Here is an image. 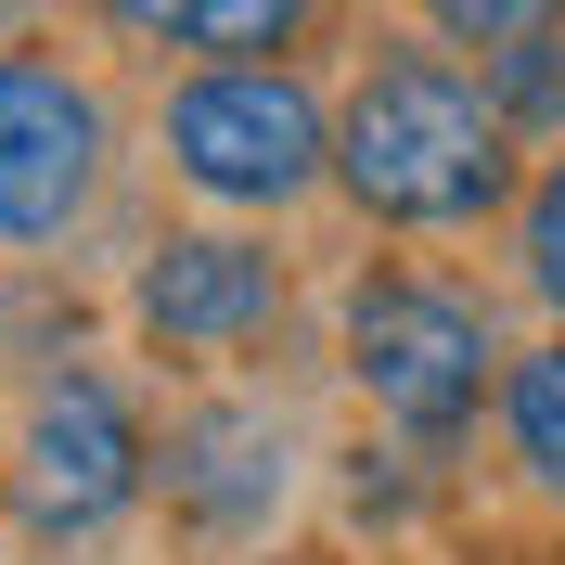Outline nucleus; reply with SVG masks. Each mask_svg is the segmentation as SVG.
Segmentation results:
<instances>
[{
    "label": "nucleus",
    "mask_w": 565,
    "mask_h": 565,
    "mask_svg": "<svg viewBox=\"0 0 565 565\" xmlns=\"http://www.w3.org/2000/svg\"><path fill=\"white\" fill-rule=\"evenodd\" d=\"M334 193L386 232H476L514 206V116L424 39H373L334 104Z\"/></svg>",
    "instance_id": "f257e3e1"
},
{
    "label": "nucleus",
    "mask_w": 565,
    "mask_h": 565,
    "mask_svg": "<svg viewBox=\"0 0 565 565\" xmlns=\"http://www.w3.org/2000/svg\"><path fill=\"white\" fill-rule=\"evenodd\" d=\"M168 180L232 218H282L296 193L334 180V104L309 77L257 52V65H193L168 90Z\"/></svg>",
    "instance_id": "f03ea898"
},
{
    "label": "nucleus",
    "mask_w": 565,
    "mask_h": 565,
    "mask_svg": "<svg viewBox=\"0 0 565 565\" xmlns=\"http://www.w3.org/2000/svg\"><path fill=\"white\" fill-rule=\"evenodd\" d=\"M348 386L412 437V450H450L462 424L501 398V334L489 309L437 270H360L348 282Z\"/></svg>",
    "instance_id": "7ed1b4c3"
},
{
    "label": "nucleus",
    "mask_w": 565,
    "mask_h": 565,
    "mask_svg": "<svg viewBox=\"0 0 565 565\" xmlns=\"http://www.w3.org/2000/svg\"><path fill=\"white\" fill-rule=\"evenodd\" d=\"M116 116L65 52H0V245H65L104 206Z\"/></svg>",
    "instance_id": "20e7f679"
},
{
    "label": "nucleus",
    "mask_w": 565,
    "mask_h": 565,
    "mask_svg": "<svg viewBox=\"0 0 565 565\" xmlns=\"http://www.w3.org/2000/svg\"><path fill=\"white\" fill-rule=\"evenodd\" d=\"M154 489V437L104 373H52L26 398V437H13V514L39 540H104L129 501Z\"/></svg>",
    "instance_id": "39448f33"
},
{
    "label": "nucleus",
    "mask_w": 565,
    "mask_h": 565,
    "mask_svg": "<svg viewBox=\"0 0 565 565\" xmlns=\"http://www.w3.org/2000/svg\"><path fill=\"white\" fill-rule=\"evenodd\" d=\"M129 321L168 360H245L282 334V257L257 232H168L129 270Z\"/></svg>",
    "instance_id": "423d86ee"
},
{
    "label": "nucleus",
    "mask_w": 565,
    "mask_h": 565,
    "mask_svg": "<svg viewBox=\"0 0 565 565\" xmlns=\"http://www.w3.org/2000/svg\"><path fill=\"white\" fill-rule=\"evenodd\" d=\"M154 489H168V514L193 540H257L282 514V489H296V424L270 398H193L154 437Z\"/></svg>",
    "instance_id": "0eeeda50"
},
{
    "label": "nucleus",
    "mask_w": 565,
    "mask_h": 565,
    "mask_svg": "<svg viewBox=\"0 0 565 565\" xmlns=\"http://www.w3.org/2000/svg\"><path fill=\"white\" fill-rule=\"evenodd\" d=\"M129 39H168V52H206V65H257V52H296L321 26V0H116Z\"/></svg>",
    "instance_id": "6e6552de"
},
{
    "label": "nucleus",
    "mask_w": 565,
    "mask_h": 565,
    "mask_svg": "<svg viewBox=\"0 0 565 565\" xmlns=\"http://www.w3.org/2000/svg\"><path fill=\"white\" fill-rule=\"evenodd\" d=\"M501 437L527 462V489L565 501V334H540V348L501 360Z\"/></svg>",
    "instance_id": "1a4fd4ad"
},
{
    "label": "nucleus",
    "mask_w": 565,
    "mask_h": 565,
    "mask_svg": "<svg viewBox=\"0 0 565 565\" xmlns=\"http://www.w3.org/2000/svg\"><path fill=\"white\" fill-rule=\"evenodd\" d=\"M514 270L565 321V154H540V180H514Z\"/></svg>",
    "instance_id": "9d476101"
},
{
    "label": "nucleus",
    "mask_w": 565,
    "mask_h": 565,
    "mask_svg": "<svg viewBox=\"0 0 565 565\" xmlns=\"http://www.w3.org/2000/svg\"><path fill=\"white\" fill-rule=\"evenodd\" d=\"M424 26L450 52H527V39H565V0H424Z\"/></svg>",
    "instance_id": "9b49d317"
},
{
    "label": "nucleus",
    "mask_w": 565,
    "mask_h": 565,
    "mask_svg": "<svg viewBox=\"0 0 565 565\" xmlns=\"http://www.w3.org/2000/svg\"><path fill=\"white\" fill-rule=\"evenodd\" d=\"M270 565H309V553H270Z\"/></svg>",
    "instance_id": "f8f14e48"
}]
</instances>
